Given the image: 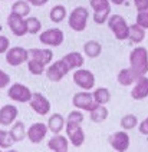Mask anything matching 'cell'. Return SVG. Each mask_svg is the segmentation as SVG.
Segmentation results:
<instances>
[{
	"label": "cell",
	"mask_w": 148,
	"mask_h": 152,
	"mask_svg": "<svg viewBox=\"0 0 148 152\" xmlns=\"http://www.w3.org/2000/svg\"><path fill=\"white\" fill-rule=\"evenodd\" d=\"M66 136H68V141L73 146H81L85 141V132L81 125L78 124H66Z\"/></svg>",
	"instance_id": "30bf717a"
},
{
	"label": "cell",
	"mask_w": 148,
	"mask_h": 152,
	"mask_svg": "<svg viewBox=\"0 0 148 152\" xmlns=\"http://www.w3.org/2000/svg\"><path fill=\"white\" fill-rule=\"evenodd\" d=\"M138 125V118L132 113H128L125 116H122L121 119V126L125 129V131H131Z\"/></svg>",
	"instance_id": "f546056e"
},
{
	"label": "cell",
	"mask_w": 148,
	"mask_h": 152,
	"mask_svg": "<svg viewBox=\"0 0 148 152\" xmlns=\"http://www.w3.org/2000/svg\"><path fill=\"white\" fill-rule=\"evenodd\" d=\"M48 134V126L42 124V122H37V124H33L30 125L29 129L26 131V136L29 138V141L32 144H39L45 139V136Z\"/></svg>",
	"instance_id": "4fadbf2b"
},
{
	"label": "cell",
	"mask_w": 148,
	"mask_h": 152,
	"mask_svg": "<svg viewBox=\"0 0 148 152\" xmlns=\"http://www.w3.org/2000/svg\"><path fill=\"white\" fill-rule=\"evenodd\" d=\"M13 144H15V142H13V139L10 138L9 132L0 129V149H1V148H3V149H9Z\"/></svg>",
	"instance_id": "d6a6232c"
},
{
	"label": "cell",
	"mask_w": 148,
	"mask_h": 152,
	"mask_svg": "<svg viewBox=\"0 0 148 152\" xmlns=\"http://www.w3.org/2000/svg\"><path fill=\"white\" fill-rule=\"evenodd\" d=\"M125 1H127V0H109V3H114V4H116V6H121Z\"/></svg>",
	"instance_id": "b9f144b4"
},
{
	"label": "cell",
	"mask_w": 148,
	"mask_h": 152,
	"mask_svg": "<svg viewBox=\"0 0 148 152\" xmlns=\"http://www.w3.org/2000/svg\"><path fill=\"white\" fill-rule=\"evenodd\" d=\"M29 103H30V108L35 110L37 115H42V116L48 115L49 110H51V102H49V99L39 92L32 93V99H30Z\"/></svg>",
	"instance_id": "9c48e42d"
},
{
	"label": "cell",
	"mask_w": 148,
	"mask_h": 152,
	"mask_svg": "<svg viewBox=\"0 0 148 152\" xmlns=\"http://www.w3.org/2000/svg\"><path fill=\"white\" fill-rule=\"evenodd\" d=\"M131 96L135 101H142V99L148 98V77L147 76L139 77L138 80L135 82V86L131 91Z\"/></svg>",
	"instance_id": "2e32d148"
},
{
	"label": "cell",
	"mask_w": 148,
	"mask_h": 152,
	"mask_svg": "<svg viewBox=\"0 0 148 152\" xmlns=\"http://www.w3.org/2000/svg\"><path fill=\"white\" fill-rule=\"evenodd\" d=\"M139 132L142 135H148V116L139 124Z\"/></svg>",
	"instance_id": "ab89813d"
},
{
	"label": "cell",
	"mask_w": 148,
	"mask_h": 152,
	"mask_svg": "<svg viewBox=\"0 0 148 152\" xmlns=\"http://www.w3.org/2000/svg\"><path fill=\"white\" fill-rule=\"evenodd\" d=\"M45 72H46V77L51 82H59L69 73V68L66 66V63L63 60L59 59L56 62H53L52 65H49V68L46 69Z\"/></svg>",
	"instance_id": "8992f818"
},
{
	"label": "cell",
	"mask_w": 148,
	"mask_h": 152,
	"mask_svg": "<svg viewBox=\"0 0 148 152\" xmlns=\"http://www.w3.org/2000/svg\"><path fill=\"white\" fill-rule=\"evenodd\" d=\"M65 125H66V121H65L63 116L59 115V113H53L52 116L49 118L48 124H46L48 129L52 132L53 135H59V134H61V131L65 128Z\"/></svg>",
	"instance_id": "ffe728a7"
},
{
	"label": "cell",
	"mask_w": 148,
	"mask_h": 152,
	"mask_svg": "<svg viewBox=\"0 0 148 152\" xmlns=\"http://www.w3.org/2000/svg\"><path fill=\"white\" fill-rule=\"evenodd\" d=\"M88 19H89V12L86 7L84 6H78L70 12L69 17H68V23L69 27L75 32H82L86 29Z\"/></svg>",
	"instance_id": "7a4b0ae2"
},
{
	"label": "cell",
	"mask_w": 148,
	"mask_h": 152,
	"mask_svg": "<svg viewBox=\"0 0 148 152\" xmlns=\"http://www.w3.org/2000/svg\"><path fill=\"white\" fill-rule=\"evenodd\" d=\"M116 79H118V83L122 85V86H130V85L135 83L138 80L139 76L131 68H125V69H122V70H119Z\"/></svg>",
	"instance_id": "d6986e66"
},
{
	"label": "cell",
	"mask_w": 148,
	"mask_h": 152,
	"mask_svg": "<svg viewBox=\"0 0 148 152\" xmlns=\"http://www.w3.org/2000/svg\"><path fill=\"white\" fill-rule=\"evenodd\" d=\"M26 63H27V69H29V72H30L32 75L39 76V75H42L45 70H46V69H45L46 66H45V65H42L40 62H37V60L29 59Z\"/></svg>",
	"instance_id": "4dcf8cb0"
},
{
	"label": "cell",
	"mask_w": 148,
	"mask_h": 152,
	"mask_svg": "<svg viewBox=\"0 0 148 152\" xmlns=\"http://www.w3.org/2000/svg\"><path fill=\"white\" fill-rule=\"evenodd\" d=\"M12 13H15V15H18V16L25 19L30 13V4L27 3L26 0H16L12 4Z\"/></svg>",
	"instance_id": "cb8c5ba5"
},
{
	"label": "cell",
	"mask_w": 148,
	"mask_h": 152,
	"mask_svg": "<svg viewBox=\"0 0 148 152\" xmlns=\"http://www.w3.org/2000/svg\"><path fill=\"white\" fill-rule=\"evenodd\" d=\"M108 109L105 108L104 105H94L92 109L89 110V116H91V121L95 122V124H101L104 122L105 119L108 118Z\"/></svg>",
	"instance_id": "603a6c76"
},
{
	"label": "cell",
	"mask_w": 148,
	"mask_h": 152,
	"mask_svg": "<svg viewBox=\"0 0 148 152\" xmlns=\"http://www.w3.org/2000/svg\"><path fill=\"white\" fill-rule=\"evenodd\" d=\"M72 103H73V106H75L76 109L88 110V112L92 109V106L95 105L94 98H92V93L85 92V91L75 93V95H73V99H72Z\"/></svg>",
	"instance_id": "8fae6325"
},
{
	"label": "cell",
	"mask_w": 148,
	"mask_h": 152,
	"mask_svg": "<svg viewBox=\"0 0 148 152\" xmlns=\"http://www.w3.org/2000/svg\"><path fill=\"white\" fill-rule=\"evenodd\" d=\"M92 98H94V102L96 105H104L105 106V103H108L111 101V92L106 88H98V89L94 91Z\"/></svg>",
	"instance_id": "d4e9b609"
},
{
	"label": "cell",
	"mask_w": 148,
	"mask_h": 152,
	"mask_svg": "<svg viewBox=\"0 0 148 152\" xmlns=\"http://www.w3.org/2000/svg\"><path fill=\"white\" fill-rule=\"evenodd\" d=\"M19 115V110L15 105H4L0 108V125L3 126H9L13 125V122L16 121Z\"/></svg>",
	"instance_id": "9a60e30c"
},
{
	"label": "cell",
	"mask_w": 148,
	"mask_h": 152,
	"mask_svg": "<svg viewBox=\"0 0 148 152\" xmlns=\"http://www.w3.org/2000/svg\"><path fill=\"white\" fill-rule=\"evenodd\" d=\"M108 27L118 40H127L130 36V26L121 15H112L108 19Z\"/></svg>",
	"instance_id": "3957f363"
},
{
	"label": "cell",
	"mask_w": 148,
	"mask_h": 152,
	"mask_svg": "<svg viewBox=\"0 0 148 152\" xmlns=\"http://www.w3.org/2000/svg\"><path fill=\"white\" fill-rule=\"evenodd\" d=\"M0 152H1V151H0Z\"/></svg>",
	"instance_id": "ee69618b"
},
{
	"label": "cell",
	"mask_w": 148,
	"mask_h": 152,
	"mask_svg": "<svg viewBox=\"0 0 148 152\" xmlns=\"http://www.w3.org/2000/svg\"><path fill=\"white\" fill-rule=\"evenodd\" d=\"M66 124H78L81 125L84 122V113L81 110H72L69 115H68V119H65Z\"/></svg>",
	"instance_id": "836d02e7"
},
{
	"label": "cell",
	"mask_w": 148,
	"mask_h": 152,
	"mask_svg": "<svg viewBox=\"0 0 148 152\" xmlns=\"http://www.w3.org/2000/svg\"><path fill=\"white\" fill-rule=\"evenodd\" d=\"M49 17L53 23H61L62 20L66 17V7L62 6V4H56L51 9L49 12Z\"/></svg>",
	"instance_id": "4316f807"
},
{
	"label": "cell",
	"mask_w": 148,
	"mask_h": 152,
	"mask_svg": "<svg viewBox=\"0 0 148 152\" xmlns=\"http://www.w3.org/2000/svg\"><path fill=\"white\" fill-rule=\"evenodd\" d=\"M9 83H10V76L6 72L0 70V89L1 88H6Z\"/></svg>",
	"instance_id": "74e56055"
},
{
	"label": "cell",
	"mask_w": 148,
	"mask_h": 152,
	"mask_svg": "<svg viewBox=\"0 0 148 152\" xmlns=\"http://www.w3.org/2000/svg\"><path fill=\"white\" fill-rule=\"evenodd\" d=\"M25 22H26L27 33L36 34V33H39V32H40V29H42V23H40V20H39L37 17H27V19H25Z\"/></svg>",
	"instance_id": "f1b7e54d"
},
{
	"label": "cell",
	"mask_w": 148,
	"mask_h": 152,
	"mask_svg": "<svg viewBox=\"0 0 148 152\" xmlns=\"http://www.w3.org/2000/svg\"><path fill=\"white\" fill-rule=\"evenodd\" d=\"M89 6L92 7L94 13H99V12L111 9V3L109 0H89Z\"/></svg>",
	"instance_id": "1f68e13d"
},
{
	"label": "cell",
	"mask_w": 148,
	"mask_h": 152,
	"mask_svg": "<svg viewBox=\"0 0 148 152\" xmlns=\"http://www.w3.org/2000/svg\"><path fill=\"white\" fill-rule=\"evenodd\" d=\"M29 53V59H33L40 62L42 65H49L53 59V52L51 49H29L27 50Z\"/></svg>",
	"instance_id": "e0dca14e"
},
{
	"label": "cell",
	"mask_w": 148,
	"mask_h": 152,
	"mask_svg": "<svg viewBox=\"0 0 148 152\" xmlns=\"http://www.w3.org/2000/svg\"><path fill=\"white\" fill-rule=\"evenodd\" d=\"M39 40L40 43H43L45 46H61L63 43V32L58 27H52V29H48L39 34Z\"/></svg>",
	"instance_id": "52a82bcc"
},
{
	"label": "cell",
	"mask_w": 148,
	"mask_h": 152,
	"mask_svg": "<svg viewBox=\"0 0 148 152\" xmlns=\"http://www.w3.org/2000/svg\"><path fill=\"white\" fill-rule=\"evenodd\" d=\"M139 27H142L144 30L148 29V9L147 10H142V12H138L137 15V22H135Z\"/></svg>",
	"instance_id": "d590c367"
},
{
	"label": "cell",
	"mask_w": 148,
	"mask_h": 152,
	"mask_svg": "<svg viewBox=\"0 0 148 152\" xmlns=\"http://www.w3.org/2000/svg\"><path fill=\"white\" fill-rule=\"evenodd\" d=\"M7 26L10 27L12 33L15 34V36L22 37V36H25L27 33L25 19L18 16V15H15V13H10L9 16H7Z\"/></svg>",
	"instance_id": "7c38bea8"
},
{
	"label": "cell",
	"mask_w": 148,
	"mask_h": 152,
	"mask_svg": "<svg viewBox=\"0 0 148 152\" xmlns=\"http://www.w3.org/2000/svg\"><path fill=\"white\" fill-rule=\"evenodd\" d=\"M27 60H29V53L22 46L10 48L9 50L6 52V62L10 66H20L22 63H25Z\"/></svg>",
	"instance_id": "ba28073f"
},
{
	"label": "cell",
	"mask_w": 148,
	"mask_h": 152,
	"mask_svg": "<svg viewBox=\"0 0 148 152\" xmlns=\"http://www.w3.org/2000/svg\"><path fill=\"white\" fill-rule=\"evenodd\" d=\"M7 152H18V151H15V149H9Z\"/></svg>",
	"instance_id": "7bdbcfd3"
},
{
	"label": "cell",
	"mask_w": 148,
	"mask_h": 152,
	"mask_svg": "<svg viewBox=\"0 0 148 152\" xmlns=\"http://www.w3.org/2000/svg\"><path fill=\"white\" fill-rule=\"evenodd\" d=\"M102 52V46L96 40H89L84 45V53L88 58H98Z\"/></svg>",
	"instance_id": "484cf974"
},
{
	"label": "cell",
	"mask_w": 148,
	"mask_h": 152,
	"mask_svg": "<svg viewBox=\"0 0 148 152\" xmlns=\"http://www.w3.org/2000/svg\"><path fill=\"white\" fill-rule=\"evenodd\" d=\"M109 144L116 152H125L130 148V135L127 132H115L109 136Z\"/></svg>",
	"instance_id": "5bb4252c"
},
{
	"label": "cell",
	"mask_w": 148,
	"mask_h": 152,
	"mask_svg": "<svg viewBox=\"0 0 148 152\" xmlns=\"http://www.w3.org/2000/svg\"><path fill=\"white\" fill-rule=\"evenodd\" d=\"M48 148L53 152H68L69 149V141L66 136L62 135H53L49 142H48Z\"/></svg>",
	"instance_id": "ac0fdd59"
},
{
	"label": "cell",
	"mask_w": 148,
	"mask_h": 152,
	"mask_svg": "<svg viewBox=\"0 0 148 152\" xmlns=\"http://www.w3.org/2000/svg\"><path fill=\"white\" fill-rule=\"evenodd\" d=\"M10 49V40L6 36H0V53H6Z\"/></svg>",
	"instance_id": "8d00e7d4"
},
{
	"label": "cell",
	"mask_w": 148,
	"mask_h": 152,
	"mask_svg": "<svg viewBox=\"0 0 148 152\" xmlns=\"http://www.w3.org/2000/svg\"><path fill=\"white\" fill-rule=\"evenodd\" d=\"M30 6H36V7H40V6H45L49 0H26Z\"/></svg>",
	"instance_id": "60d3db41"
},
{
	"label": "cell",
	"mask_w": 148,
	"mask_h": 152,
	"mask_svg": "<svg viewBox=\"0 0 148 152\" xmlns=\"http://www.w3.org/2000/svg\"><path fill=\"white\" fill-rule=\"evenodd\" d=\"M62 60L66 63V66L69 68V70L72 69H81V66L84 65V56L79 53V52H70L68 55H65Z\"/></svg>",
	"instance_id": "44dd1931"
},
{
	"label": "cell",
	"mask_w": 148,
	"mask_h": 152,
	"mask_svg": "<svg viewBox=\"0 0 148 152\" xmlns=\"http://www.w3.org/2000/svg\"><path fill=\"white\" fill-rule=\"evenodd\" d=\"M111 16V9L104 10V12H99V13H94V22L96 25H104L108 22V19Z\"/></svg>",
	"instance_id": "e575fe53"
},
{
	"label": "cell",
	"mask_w": 148,
	"mask_h": 152,
	"mask_svg": "<svg viewBox=\"0 0 148 152\" xmlns=\"http://www.w3.org/2000/svg\"><path fill=\"white\" fill-rule=\"evenodd\" d=\"M134 6L137 7L138 12L147 10L148 9V0H134Z\"/></svg>",
	"instance_id": "f35d334b"
},
{
	"label": "cell",
	"mask_w": 148,
	"mask_h": 152,
	"mask_svg": "<svg viewBox=\"0 0 148 152\" xmlns=\"http://www.w3.org/2000/svg\"><path fill=\"white\" fill-rule=\"evenodd\" d=\"M7 95L12 101L19 103H26L32 99V91L23 83H13L7 91Z\"/></svg>",
	"instance_id": "5b68a950"
},
{
	"label": "cell",
	"mask_w": 148,
	"mask_h": 152,
	"mask_svg": "<svg viewBox=\"0 0 148 152\" xmlns=\"http://www.w3.org/2000/svg\"><path fill=\"white\" fill-rule=\"evenodd\" d=\"M130 68L139 76H145L148 72V52L145 48L138 46L130 55Z\"/></svg>",
	"instance_id": "6da1fadb"
},
{
	"label": "cell",
	"mask_w": 148,
	"mask_h": 152,
	"mask_svg": "<svg viewBox=\"0 0 148 152\" xmlns=\"http://www.w3.org/2000/svg\"><path fill=\"white\" fill-rule=\"evenodd\" d=\"M73 82L81 89H84L85 92H88V91L95 88V76L88 69H78L73 73Z\"/></svg>",
	"instance_id": "277c9868"
},
{
	"label": "cell",
	"mask_w": 148,
	"mask_h": 152,
	"mask_svg": "<svg viewBox=\"0 0 148 152\" xmlns=\"http://www.w3.org/2000/svg\"><path fill=\"white\" fill-rule=\"evenodd\" d=\"M144 37H145V30L142 27H139L137 23L130 26V36H128V39H130L131 42L141 43L144 40Z\"/></svg>",
	"instance_id": "83f0119b"
},
{
	"label": "cell",
	"mask_w": 148,
	"mask_h": 152,
	"mask_svg": "<svg viewBox=\"0 0 148 152\" xmlns=\"http://www.w3.org/2000/svg\"><path fill=\"white\" fill-rule=\"evenodd\" d=\"M10 138L13 139V142H20L26 138V128H25V124L22 121H16L9 131Z\"/></svg>",
	"instance_id": "7402d4cb"
}]
</instances>
